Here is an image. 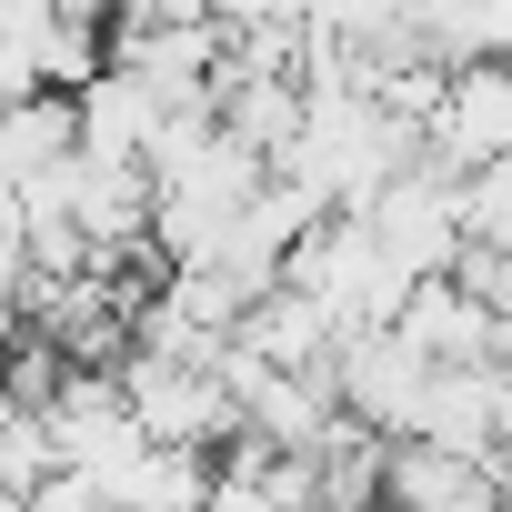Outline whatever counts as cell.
Masks as SVG:
<instances>
[{
    "instance_id": "obj_1",
    "label": "cell",
    "mask_w": 512,
    "mask_h": 512,
    "mask_svg": "<svg viewBox=\"0 0 512 512\" xmlns=\"http://www.w3.org/2000/svg\"><path fill=\"white\" fill-rule=\"evenodd\" d=\"M502 151H512V51H472V61H452V91L432 111V151L422 161H442L452 181H472Z\"/></svg>"
},
{
    "instance_id": "obj_2",
    "label": "cell",
    "mask_w": 512,
    "mask_h": 512,
    "mask_svg": "<svg viewBox=\"0 0 512 512\" xmlns=\"http://www.w3.org/2000/svg\"><path fill=\"white\" fill-rule=\"evenodd\" d=\"M422 392H432V352L402 332V322H362L342 332V402L382 432H412L422 422Z\"/></svg>"
},
{
    "instance_id": "obj_3",
    "label": "cell",
    "mask_w": 512,
    "mask_h": 512,
    "mask_svg": "<svg viewBox=\"0 0 512 512\" xmlns=\"http://www.w3.org/2000/svg\"><path fill=\"white\" fill-rule=\"evenodd\" d=\"M512 482L492 452H462V442H432V432H392V502L402 512H492Z\"/></svg>"
},
{
    "instance_id": "obj_4",
    "label": "cell",
    "mask_w": 512,
    "mask_h": 512,
    "mask_svg": "<svg viewBox=\"0 0 512 512\" xmlns=\"http://www.w3.org/2000/svg\"><path fill=\"white\" fill-rule=\"evenodd\" d=\"M432 442H462V452H492L502 442V362H432V392H422V422Z\"/></svg>"
},
{
    "instance_id": "obj_5",
    "label": "cell",
    "mask_w": 512,
    "mask_h": 512,
    "mask_svg": "<svg viewBox=\"0 0 512 512\" xmlns=\"http://www.w3.org/2000/svg\"><path fill=\"white\" fill-rule=\"evenodd\" d=\"M71 151H81V91H61V81H41V91H11L0 171H11V181H31V171H51V161H71Z\"/></svg>"
},
{
    "instance_id": "obj_6",
    "label": "cell",
    "mask_w": 512,
    "mask_h": 512,
    "mask_svg": "<svg viewBox=\"0 0 512 512\" xmlns=\"http://www.w3.org/2000/svg\"><path fill=\"white\" fill-rule=\"evenodd\" d=\"M241 332L262 342L272 362H332V352H342V312H332L322 292H302V282H272L262 302L241 312Z\"/></svg>"
},
{
    "instance_id": "obj_7",
    "label": "cell",
    "mask_w": 512,
    "mask_h": 512,
    "mask_svg": "<svg viewBox=\"0 0 512 512\" xmlns=\"http://www.w3.org/2000/svg\"><path fill=\"white\" fill-rule=\"evenodd\" d=\"M161 111H171V101H161L131 61H111V71L81 81V141H91V151H151Z\"/></svg>"
},
{
    "instance_id": "obj_8",
    "label": "cell",
    "mask_w": 512,
    "mask_h": 512,
    "mask_svg": "<svg viewBox=\"0 0 512 512\" xmlns=\"http://www.w3.org/2000/svg\"><path fill=\"white\" fill-rule=\"evenodd\" d=\"M51 472H61V422L31 402H0V512H31Z\"/></svg>"
},
{
    "instance_id": "obj_9",
    "label": "cell",
    "mask_w": 512,
    "mask_h": 512,
    "mask_svg": "<svg viewBox=\"0 0 512 512\" xmlns=\"http://www.w3.org/2000/svg\"><path fill=\"white\" fill-rule=\"evenodd\" d=\"M462 221H472L482 241H512V151H502V161H482V171L462 181Z\"/></svg>"
}]
</instances>
